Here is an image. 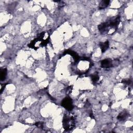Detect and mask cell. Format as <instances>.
Segmentation results:
<instances>
[{"mask_svg": "<svg viewBox=\"0 0 133 133\" xmlns=\"http://www.w3.org/2000/svg\"><path fill=\"white\" fill-rule=\"evenodd\" d=\"M120 23V17L116 16L111 18L105 22L100 24L98 28L102 34L112 33L117 29Z\"/></svg>", "mask_w": 133, "mask_h": 133, "instance_id": "obj_1", "label": "cell"}, {"mask_svg": "<svg viewBox=\"0 0 133 133\" xmlns=\"http://www.w3.org/2000/svg\"><path fill=\"white\" fill-rule=\"evenodd\" d=\"M45 36V33L44 32L41 33L37 38H36L30 43V44L29 45V47L33 48L35 50H37L41 47L46 46L48 42V39L49 38H48L46 39H44Z\"/></svg>", "mask_w": 133, "mask_h": 133, "instance_id": "obj_2", "label": "cell"}, {"mask_svg": "<svg viewBox=\"0 0 133 133\" xmlns=\"http://www.w3.org/2000/svg\"><path fill=\"white\" fill-rule=\"evenodd\" d=\"M63 126L65 129L71 130L75 126V118L73 116L66 115L63 119Z\"/></svg>", "mask_w": 133, "mask_h": 133, "instance_id": "obj_3", "label": "cell"}, {"mask_svg": "<svg viewBox=\"0 0 133 133\" xmlns=\"http://www.w3.org/2000/svg\"><path fill=\"white\" fill-rule=\"evenodd\" d=\"M62 104L66 109L68 111H71L73 109V102H72L71 99H70V98L67 97L64 99V100L62 101Z\"/></svg>", "mask_w": 133, "mask_h": 133, "instance_id": "obj_4", "label": "cell"}, {"mask_svg": "<svg viewBox=\"0 0 133 133\" xmlns=\"http://www.w3.org/2000/svg\"><path fill=\"white\" fill-rule=\"evenodd\" d=\"M112 62L109 59H106L101 62V67L103 68L108 69L112 67Z\"/></svg>", "mask_w": 133, "mask_h": 133, "instance_id": "obj_5", "label": "cell"}, {"mask_svg": "<svg viewBox=\"0 0 133 133\" xmlns=\"http://www.w3.org/2000/svg\"><path fill=\"white\" fill-rule=\"evenodd\" d=\"M99 45L102 53H105L108 50L109 46V42L108 41H106L105 42H101L100 43Z\"/></svg>", "mask_w": 133, "mask_h": 133, "instance_id": "obj_6", "label": "cell"}, {"mask_svg": "<svg viewBox=\"0 0 133 133\" xmlns=\"http://www.w3.org/2000/svg\"><path fill=\"white\" fill-rule=\"evenodd\" d=\"M127 116V112H126V111H123L119 114V115L117 116V119L120 121H124L126 119Z\"/></svg>", "mask_w": 133, "mask_h": 133, "instance_id": "obj_7", "label": "cell"}, {"mask_svg": "<svg viewBox=\"0 0 133 133\" xmlns=\"http://www.w3.org/2000/svg\"><path fill=\"white\" fill-rule=\"evenodd\" d=\"M7 76V69L6 68H2L1 69V80L4 81Z\"/></svg>", "mask_w": 133, "mask_h": 133, "instance_id": "obj_8", "label": "cell"}, {"mask_svg": "<svg viewBox=\"0 0 133 133\" xmlns=\"http://www.w3.org/2000/svg\"><path fill=\"white\" fill-rule=\"evenodd\" d=\"M110 3V1H102L99 4V9H104L107 7Z\"/></svg>", "mask_w": 133, "mask_h": 133, "instance_id": "obj_9", "label": "cell"}, {"mask_svg": "<svg viewBox=\"0 0 133 133\" xmlns=\"http://www.w3.org/2000/svg\"><path fill=\"white\" fill-rule=\"evenodd\" d=\"M91 78H92V80L94 83H96L97 82L99 79V77L98 76L97 72H95V73L92 75Z\"/></svg>", "mask_w": 133, "mask_h": 133, "instance_id": "obj_10", "label": "cell"}, {"mask_svg": "<svg viewBox=\"0 0 133 133\" xmlns=\"http://www.w3.org/2000/svg\"><path fill=\"white\" fill-rule=\"evenodd\" d=\"M122 82L124 84H128V85H129V84L131 83V81L129 79L125 80L122 81Z\"/></svg>", "mask_w": 133, "mask_h": 133, "instance_id": "obj_11", "label": "cell"}]
</instances>
